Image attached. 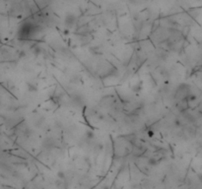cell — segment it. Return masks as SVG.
<instances>
[{
  "label": "cell",
  "mask_w": 202,
  "mask_h": 189,
  "mask_svg": "<svg viewBox=\"0 0 202 189\" xmlns=\"http://www.w3.org/2000/svg\"><path fill=\"white\" fill-rule=\"evenodd\" d=\"M86 137L89 138V139H92L94 137V133L93 131H90V130H88V131L86 132Z\"/></svg>",
  "instance_id": "4"
},
{
  "label": "cell",
  "mask_w": 202,
  "mask_h": 189,
  "mask_svg": "<svg viewBox=\"0 0 202 189\" xmlns=\"http://www.w3.org/2000/svg\"><path fill=\"white\" fill-rule=\"evenodd\" d=\"M75 21H76V18L74 17V15H68L66 17V20H65V24H66L67 26L71 27L75 24Z\"/></svg>",
  "instance_id": "1"
},
{
  "label": "cell",
  "mask_w": 202,
  "mask_h": 189,
  "mask_svg": "<svg viewBox=\"0 0 202 189\" xmlns=\"http://www.w3.org/2000/svg\"><path fill=\"white\" fill-rule=\"evenodd\" d=\"M160 163L159 159H157L155 157H151L148 159V161H147V164L151 165V167H155V165H158V164Z\"/></svg>",
  "instance_id": "2"
},
{
  "label": "cell",
  "mask_w": 202,
  "mask_h": 189,
  "mask_svg": "<svg viewBox=\"0 0 202 189\" xmlns=\"http://www.w3.org/2000/svg\"><path fill=\"white\" fill-rule=\"evenodd\" d=\"M28 89H29L30 92H37L38 91V86L35 84H34V83H29Z\"/></svg>",
  "instance_id": "3"
},
{
  "label": "cell",
  "mask_w": 202,
  "mask_h": 189,
  "mask_svg": "<svg viewBox=\"0 0 202 189\" xmlns=\"http://www.w3.org/2000/svg\"><path fill=\"white\" fill-rule=\"evenodd\" d=\"M57 176H58V178H60V179H62V180L64 179V177H65L63 171H59V173H57Z\"/></svg>",
  "instance_id": "5"
}]
</instances>
